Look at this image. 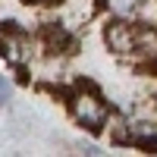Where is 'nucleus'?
Segmentation results:
<instances>
[{
  "instance_id": "f257e3e1",
  "label": "nucleus",
  "mask_w": 157,
  "mask_h": 157,
  "mask_svg": "<svg viewBox=\"0 0 157 157\" xmlns=\"http://www.w3.org/2000/svg\"><path fill=\"white\" fill-rule=\"evenodd\" d=\"M69 110H72V120L82 129H88V132H101L104 123H107V107L91 91H75L69 98Z\"/></svg>"
},
{
  "instance_id": "f03ea898",
  "label": "nucleus",
  "mask_w": 157,
  "mask_h": 157,
  "mask_svg": "<svg viewBox=\"0 0 157 157\" xmlns=\"http://www.w3.org/2000/svg\"><path fill=\"white\" fill-rule=\"evenodd\" d=\"M104 41L113 54H123V57H132V44H135V29L129 22H110L104 29Z\"/></svg>"
},
{
  "instance_id": "7ed1b4c3",
  "label": "nucleus",
  "mask_w": 157,
  "mask_h": 157,
  "mask_svg": "<svg viewBox=\"0 0 157 157\" xmlns=\"http://www.w3.org/2000/svg\"><path fill=\"white\" fill-rule=\"evenodd\" d=\"M132 60H157V32L154 29H135Z\"/></svg>"
},
{
  "instance_id": "20e7f679",
  "label": "nucleus",
  "mask_w": 157,
  "mask_h": 157,
  "mask_svg": "<svg viewBox=\"0 0 157 157\" xmlns=\"http://www.w3.org/2000/svg\"><path fill=\"white\" fill-rule=\"evenodd\" d=\"M126 135H129L132 145L148 148V145L157 141V123H151V120H132V123L126 126Z\"/></svg>"
},
{
  "instance_id": "39448f33",
  "label": "nucleus",
  "mask_w": 157,
  "mask_h": 157,
  "mask_svg": "<svg viewBox=\"0 0 157 157\" xmlns=\"http://www.w3.org/2000/svg\"><path fill=\"white\" fill-rule=\"evenodd\" d=\"M0 47H3V57L13 60V63H19L22 60V50H25V41L19 35H3L0 38Z\"/></svg>"
},
{
  "instance_id": "423d86ee",
  "label": "nucleus",
  "mask_w": 157,
  "mask_h": 157,
  "mask_svg": "<svg viewBox=\"0 0 157 157\" xmlns=\"http://www.w3.org/2000/svg\"><path fill=\"white\" fill-rule=\"evenodd\" d=\"M107 6H110V13H116V16H132V13L141 6V0H107Z\"/></svg>"
},
{
  "instance_id": "0eeeda50",
  "label": "nucleus",
  "mask_w": 157,
  "mask_h": 157,
  "mask_svg": "<svg viewBox=\"0 0 157 157\" xmlns=\"http://www.w3.org/2000/svg\"><path fill=\"white\" fill-rule=\"evenodd\" d=\"M10 94H13V88H10V82L3 75H0V101H10Z\"/></svg>"
}]
</instances>
